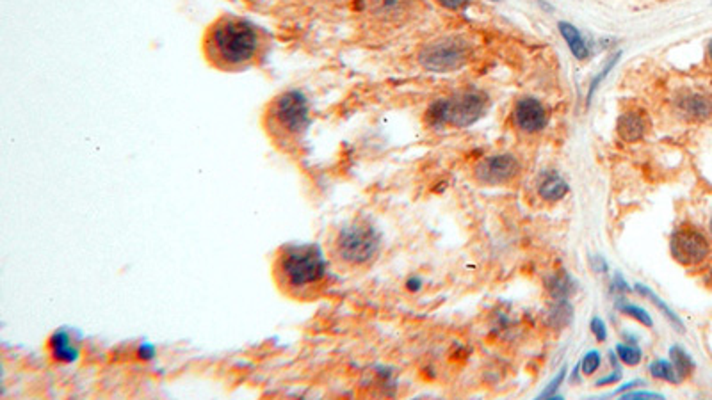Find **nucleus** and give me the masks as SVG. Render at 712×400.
Segmentation results:
<instances>
[{
    "label": "nucleus",
    "mask_w": 712,
    "mask_h": 400,
    "mask_svg": "<svg viewBox=\"0 0 712 400\" xmlns=\"http://www.w3.org/2000/svg\"><path fill=\"white\" fill-rule=\"evenodd\" d=\"M266 46L267 36L257 23L233 15L219 16L203 36L205 59L221 72H242L257 65Z\"/></svg>",
    "instance_id": "1"
},
{
    "label": "nucleus",
    "mask_w": 712,
    "mask_h": 400,
    "mask_svg": "<svg viewBox=\"0 0 712 400\" xmlns=\"http://www.w3.org/2000/svg\"><path fill=\"white\" fill-rule=\"evenodd\" d=\"M271 276L285 298L317 301L330 279V262L317 244H285L273 256Z\"/></svg>",
    "instance_id": "2"
},
{
    "label": "nucleus",
    "mask_w": 712,
    "mask_h": 400,
    "mask_svg": "<svg viewBox=\"0 0 712 400\" xmlns=\"http://www.w3.org/2000/svg\"><path fill=\"white\" fill-rule=\"evenodd\" d=\"M381 248L380 232L365 219H354L337 229L330 240V258L347 269H358L376 258Z\"/></svg>",
    "instance_id": "3"
},
{
    "label": "nucleus",
    "mask_w": 712,
    "mask_h": 400,
    "mask_svg": "<svg viewBox=\"0 0 712 400\" xmlns=\"http://www.w3.org/2000/svg\"><path fill=\"white\" fill-rule=\"evenodd\" d=\"M266 125L271 138L280 145L297 141L310 125L309 100L296 89L282 93L267 107Z\"/></svg>",
    "instance_id": "4"
},
{
    "label": "nucleus",
    "mask_w": 712,
    "mask_h": 400,
    "mask_svg": "<svg viewBox=\"0 0 712 400\" xmlns=\"http://www.w3.org/2000/svg\"><path fill=\"white\" fill-rule=\"evenodd\" d=\"M488 96L481 91H461L447 98L431 103L426 111V121L431 126H454L465 128L484 116L488 109Z\"/></svg>",
    "instance_id": "5"
},
{
    "label": "nucleus",
    "mask_w": 712,
    "mask_h": 400,
    "mask_svg": "<svg viewBox=\"0 0 712 400\" xmlns=\"http://www.w3.org/2000/svg\"><path fill=\"white\" fill-rule=\"evenodd\" d=\"M472 48L463 38L438 39L424 46L419 53V62L424 69L433 73H447L469 62Z\"/></svg>",
    "instance_id": "6"
},
{
    "label": "nucleus",
    "mask_w": 712,
    "mask_h": 400,
    "mask_svg": "<svg viewBox=\"0 0 712 400\" xmlns=\"http://www.w3.org/2000/svg\"><path fill=\"white\" fill-rule=\"evenodd\" d=\"M711 253L707 239L697 228H678L671 236V255L682 265H698Z\"/></svg>",
    "instance_id": "7"
},
{
    "label": "nucleus",
    "mask_w": 712,
    "mask_h": 400,
    "mask_svg": "<svg viewBox=\"0 0 712 400\" xmlns=\"http://www.w3.org/2000/svg\"><path fill=\"white\" fill-rule=\"evenodd\" d=\"M520 164L513 155H493L481 160L476 168V178L488 185H500L518 175Z\"/></svg>",
    "instance_id": "8"
},
{
    "label": "nucleus",
    "mask_w": 712,
    "mask_h": 400,
    "mask_svg": "<svg viewBox=\"0 0 712 400\" xmlns=\"http://www.w3.org/2000/svg\"><path fill=\"white\" fill-rule=\"evenodd\" d=\"M514 123L520 130L524 132H540L547 126L549 123V112L545 109L543 103L540 100L533 98V96H527V98H520L514 105L513 112Z\"/></svg>",
    "instance_id": "9"
},
{
    "label": "nucleus",
    "mask_w": 712,
    "mask_h": 400,
    "mask_svg": "<svg viewBox=\"0 0 712 400\" xmlns=\"http://www.w3.org/2000/svg\"><path fill=\"white\" fill-rule=\"evenodd\" d=\"M648 121L643 116V112H623L618 118L616 132L621 141L625 142H637L647 135Z\"/></svg>",
    "instance_id": "10"
},
{
    "label": "nucleus",
    "mask_w": 712,
    "mask_h": 400,
    "mask_svg": "<svg viewBox=\"0 0 712 400\" xmlns=\"http://www.w3.org/2000/svg\"><path fill=\"white\" fill-rule=\"evenodd\" d=\"M678 111L694 121H704L712 116V98L701 93H687L677 102Z\"/></svg>",
    "instance_id": "11"
},
{
    "label": "nucleus",
    "mask_w": 712,
    "mask_h": 400,
    "mask_svg": "<svg viewBox=\"0 0 712 400\" xmlns=\"http://www.w3.org/2000/svg\"><path fill=\"white\" fill-rule=\"evenodd\" d=\"M557 29H559L561 36H563L568 48H570V52L574 53V58L577 59V61H586V59H590V48H588L586 41H584V38L581 36L577 27L571 25V23L568 22H559Z\"/></svg>",
    "instance_id": "12"
},
{
    "label": "nucleus",
    "mask_w": 712,
    "mask_h": 400,
    "mask_svg": "<svg viewBox=\"0 0 712 400\" xmlns=\"http://www.w3.org/2000/svg\"><path fill=\"white\" fill-rule=\"evenodd\" d=\"M538 192H540V196L543 199L557 201V199H563L568 194V183L559 175H554L552 173V175H549L540 183Z\"/></svg>",
    "instance_id": "13"
},
{
    "label": "nucleus",
    "mask_w": 712,
    "mask_h": 400,
    "mask_svg": "<svg viewBox=\"0 0 712 400\" xmlns=\"http://www.w3.org/2000/svg\"><path fill=\"white\" fill-rule=\"evenodd\" d=\"M547 288H549V293L556 301H567L574 293L575 285L568 274H556L549 279Z\"/></svg>",
    "instance_id": "14"
},
{
    "label": "nucleus",
    "mask_w": 712,
    "mask_h": 400,
    "mask_svg": "<svg viewBox=\"0 0 712 400\" xmlns=\"http://www.w3.org/2000/svg\"><path fill=\"white\" fill-rule=\"evenodd\" d=\"M670 356H671V363H673L675 370H677V373H678V378L684 379V378H687L691 372H693V368H694L693 359L690 358V354H687V352L684 351L682 347H678V345L671 347Z\"/></svg>",
    "instance_id": "15"
},
{
    "label": "nucleus",
    "mask_w": 712,
    "mask_h": 400,
    "mask_svg": "<svg viewBox=\"0 0 712 400\" xmlns=\"http://www.w3.org/2000/svg\"><path fill=\"white\" fill-rule=\"evenodd\" d=\"M650 373L654 375L655 379H663V381H670V382L680 381V378H678V373H677V370H675L673 363L664 361V359H655V361L650 365Z\"/></svg>",
    "instance_id": "16"
},
{
    "label": "nucleus",
    "mask_w": 712,
    "mask_h": 400,
    "mask_svg": "<svg viewBox=\"0 0 712 400\" xmlns=\"http://www.w3.org/2000/svg\"><path fill=\"white\" fill-rule=\"evenodd\" d=\"M636 288H637V292H640V293H643V295H647V298H650V301H652V302H654V305H655V306H657V308H659V309H661V312H663V313H664V315H666V316H668V319H670V320H671V322H675V324H677V326H678V329H682V322H680V319H678V316H677V315H675V313H673V312H671V309H670V308H668V305H666V302H664V301H663V299H661V298H657V295H655V293H654V292H652V290L645 288V286H643V285H636Z\"/></svg>",
    "instance_id": "17"
},
{
    "label": "nucleus",
    "mask_w": 712,
    "mask_h": 400,
    "mask_svg": "<svg viewBox=\"0 0 712 400\" xmlns=\"http://www.w3.org/2000/svg\"><path fill=\"white\" fill-rule=\"evenodd\" d=\"M616 352H618V358H620L625 365H630V366L637 365V363L641 361V358H643V354H641V351L637 349L636 345H625V343H618Z\"/></svg>",
    "instance_id": "18"
},
{
    "label": "nucleus",
    "mask_w": 712,
    "mask_h": 400,
    "mask_svg": "<svg viewBox=\"0 0 712 400\" xmlns=\"http://www.w3.org/2000/svg\"><path fill=\"white\" fill-rule=\"evenodd\" d=\"M620 55H621V52H618V53H616V55H613V58H611V59H609V61H607V65H606V66H604V69H602V72H600V73H598V75H597V76H595V79H593V80H591V86H590V91H588V105H590L591 98H593L595 91H597V89H598V86H600V82H602V80H604V79H606V76H607V75H609V73H611V69H613V68H614V66H616V62H618V61H620Z\"/></svg>",
    "instance_id": "19"
},
{
    "label": "nucleus",
    "mask_w": 712,
    "mask_h": 400,
    "mask_svg": "<svg viewBox=\"0 0 712 400\" xmlns=\"http://www.w3.org/2000/svg\"><path fill=\"white\" fill-rule=\"evenodd\" d=\"M68 342H70V338H66L65 335H56V342H52L53 354L58 356V358L72 359L73 356L77 354V351H75V347Z\"/></svg>",
    "instance_id": "20"
},
{
    "label": "nucleus",
    "mask_w": 712,
    "mask_h": 400,
    "mask_svg": "<svg viewBox=\"0 0 712 400\" xmlns=\"http://www.w3.org/2000/svg\"><path fill=\"white\" fill-rule=\"evenodd\" d=\"M618 308H620V312L625 313V315L634 316V319H636V320H640L641 324H645V326H647V328H652V326H654V322H652L650 315H648V313L645 312L643 308H640V306L618 305Z\"/></svg>",
    "instance_id": "21"
},
{
    "label": "nucleus",
    "mask_w": 712,
    "mask_h": 400,
    "mask_svg": "<svg viewBox=\"0 0 712 400\" xmlns=\"http://www.w3.org/2000/svg\"><path fill=\"white\" fill-rule=\"evenodd\" d=\"M600 361H602L600 354H598L597 351L588 352V354L583 358V361H581V368H583V373L591 375V373L597 372L598 366H600Z\"/></svg>",
    "instance_id": "22"
},
{
    "label": "nucleus",
    "mask_w": 712,
    "mask_h": 400,
    "mask_svg": "<svg viewBox=\"0 0 712 400\" xmlns=\"http://www.w3.org/2000/svg\"><path fill=\"white\" fill-rule=\"evenodd\" d=\"M564 375H567V368H561V372H559V373H557L556 378H554V379H552V382H550V385H549V386H547V388H545V389H543V392H541L540 399H550V396H554V395H556L557 388H559V386H561V382H563Z\"/></svg>",
    "instance_id": "23"
},
{
    "label": "nucleus",
    "mask_w": 712,
    "mask_h": 400,
    "mask_svg": "<svg viewBox=\"0 0 712 400\" xmlns=\"http://www.w3.org/2000/svg\"><path fill=\"white\" fill-rule=\"evenodd\" d=\"M591 333H593L595 338H597L598 342H604V340L607 338V331H606V324H604V320L598 319V316H595V319L591 320Z\"/></svg>",
    "instance_id": "24"
},
{
    "label": "nucleus",
    "mask_w": 712,
    "mask_h": 400,
    "mask_svg": "<svg viewBox=\"0 0 712 400\" xmlns=\"http://www.w3.org/2000/svg\"><path fill=\"white\" fill-rule=\"evenodd\" d=\"M436 2L442 8L451 9V11H458V9H463L465 6L470 4V0H436Z\"/></svg>",
    "instance_id": "25"
},
{
    "label": "nucleus",
    "mask_w": 712,
    "mask_h": 400,
    "mask_svg": "<svg viewBox=\"0 0 712 400\" xmlns=\"http://www.w3.org/2000/svg\"><path fill=\"white\" fill-rule=\"evenodd\" d=\"M623 399H663V395L650 392H628L625 393Z\"/></svg>",
    "instance_id": "26"
},
{
    "label": "nucleus",
    "mask_w": 712,
    "mask_h": 400,
    "mask_svg": "<svg viewBox=\"0 0 712 400\" xmlns=\"http://www.w3.org/2000/svg\"><path fill=\"white\" fill-rule=\"evenodd\" d=\"M616 370H614V372L611 373V375H607V378L600 379V381H598L597 385L598 386H604V385H609V382H614V385H616V381H620V378H621V372H616Z\"/></svg>",
    "instance_id": "27"
},
{
    "label": "nucleus",
    "mask_w": 712,
    "mask_h": 400,
    "mask_svg": "<svg viewBox=\"0 0 712 400\" xmlns=\"http://www.w3.org/2000/svg\"><path fill=\"white\" fill-rule=\"evenodd\" d=\"M593 269H595V271H597V272H606L607 263L604 262V260H602L600 256H595V258H593Z\"/></svg>",
    "instance_id": "28"
},
{
    "label": "nucleus",
    "mask_w": 712,
    "mask_h": 400,
    "mask_svg": "<svg viewBox=\"0 0 712 400\" xmlns=\"http://www.w3.org/2000/svg\"><path fill=\"white\" fill-rule=\"evenodd\" d=\"M641 385H643V382H641V381H633V382H627V385H623V386H621V388H618V389H616V392H618V393H623V392H627V389L634 388V386H641Z\"/></svg>",
    "instance_id": "29"
},
{
    "label": "nucleus",
    "mask_w": 712,
    "mask_h": 400,
    "mask_svg": "<svg viewBox=\"0 0 712 400\" xmlns=\"http://www.w3.org/2000/svg\"><path fill=\"white\" fill-rule=\"evenodd\" d=\"M707 55H708V59H711V62H712V39H711V41H708V46H707Z\"/></svg>",
    "instance_id": "30"
},
{
    "label": "nucleus",
    "mask_w": 712,
    "mask_h": 400,
    "mask_svg": "<svg viewBox=\"0 0 712 400\" xmlns=\"http://www.w3.org/2000/svg\"><path fill=\"white\" fill-rule=\"evenodd\" d=\"M711 235H712V219H711Z\"/></svg>",
    "instance_id": "31"
},
{
    "label": "nucleus",
    "mask_w": 712,
    "mask_h": 400,
    "mask_svg": "<svg viewBox=\"0 0 712 400\" xmlns=\"http://www.w3.org/2000/svg\"><path fill=\"white\" fill-rule=\"evenodd\" d=\"M491 2H499V0H491Z\"/></svg>",
    "instance_id": "32"
}]
</instances>
